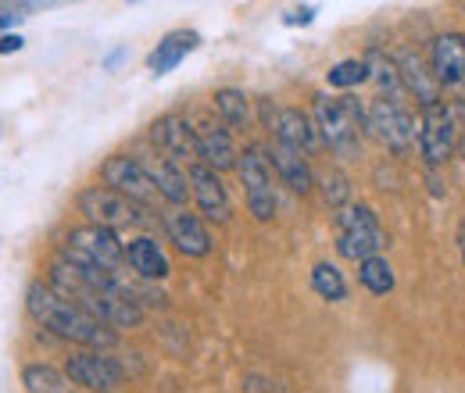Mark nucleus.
<instances>
[{
  "label": "nucleus",
  "instance_id": "obj_14",
  "mask_svg": "<svg viewBox=\"0 0 465 393\" xmlns=\"http://www.w3.org/2000/svg\"><path fill=\"white\" fill-rule=\"evenodd\" d=\"M165 229H169L173 243L186 258H204V254H212V236H208V229H204V222H201L197 215H190V211H173V215H165Z\"/></svg>",
  "mask_w": 465,
  "mask_h": 393
},
{
  "label": "nucleus",
  "instance_id": "obj_29",
  "mask_svg": "<svg viewBox=\"0 0 465 393\" xmlns=\"http://www.w3.org/2000/svg\"><path fill=\"white\" fill-rule=\"evenodd\" d=\"M0 51H4V54H11V51H22V36H11V33H4V44H0Z\"/></svg>",
  "mask_w": 465,
  "mask_h": 393
},
{
  "label": "nucleus",
  "instance_id": "obj_17",
  "mask_svg": "<svg viewBox=\"0 0 465 393\" xmlns=\"http://www.w3.org/2000/svg\"><path fill=\"white\" fill-rule=\"evenodd\" d=\"M197 143H201V165H208L212 172H226V169H232V165H240L226 125L208 122V125L197 133Z\"/></svg>",
  "mask_w": 465,
  "mask_h": 393
},
{
  "label": "nucleus",
  "instance_id": "obj_4",
  "mask_svg": "<svg viewBox=\"0 0 465 393\" xmlns=\"http://www.w3.org/2000/svg\"><path fill=\"white\" fill-rule=\"evenodd\" d=\"M337 225H341V236H337V251L351 258V261H369V258H380V251L387 247V232L380 229V219L372 208L365 204H351V208H341L337 215Z\"/></svg>",
  "mask_w": 465,
  "mask_h": 393
},
{
  "label": "nucleus",
  "instance_id": "obj_5",
  "mask_svg": "<svg viewBox=\"0 0 465 393\" xmlns=\"http://www.w3.org/2000/svg\"><path fill=\"white\" fill-rule=\"evenodd\" d=\"M240 179L247 186V208L254 219L269 222L276 215V190H272V172H269V158L262 154V147H247L240 154Z\"/></svg>",
  "mask_w": 465,
  "mask_h": 393
},
{
  "label": "nucleus",
  "instance_id": "obj_8",
  "mask_svg": "<svg viewBox=\"0 0 465 393\" xmlns=\"http://www.w3.org/2000/svg\"><path fill=\"white\" fill-rule=\"evenodd\" d=\"M64 372H68L72 383H79V387H86V390H94V393H112L118 383L125 379V368L118 365L112 354H104V350L72 354Z\"/></svg>",
  "mask_w": 465,
  "mask_h": 393
},
{
  "label": "nucleus",
  "instance_id": "obj_9",
  "mask_svg": "<svg viewBox=\"0 0 465 393\" xmlns=\"http://www.w3.org/2000/svg\"><path fill=\"white\" fill-rule=\"evenodd\" d=\"M79 208L90 219V225H101V229H118V225L140 222L136 204L129 197L115 193L112 186H90V190H83Z\"/></svg>",
  "mask_w": 465,
  "mask_h": 393
},
{
  "label": "nucleus",
  "instance_id": "obj_20",
  "mask_svg": "<svg viewBox=\"0 0 465 393\" xmlns=\"http://www.w3.org/2000/svg\"><path fill=\"white\" fill-rule=\"evenodd\" d=\"M143 169H147L151 182H154V190H158L165 201H173V204H183V201H186L190 186H186V175L179 172L175 162H169L165 154H154V158L143 162Z\"/></svg>",
  "mask_w": 465,
  "mask_h": 393
},
{
  "label": "nucleus",
  "instance_id": "obj_11",
  "mask_svg": "<svg viewBox=\"0 0 465 393\" xmlns=\"http://www.w3.org/2000/svg\"><path fill=\"white\" fill-rule=\"evenodd\" d=\"M104 182L122 193V197H129L133 204H147L158 190H154V182H151V175L143 169V162H136V158H125V154H115V158H108L104 162Z\"/></svg>",
  "mask_w": 465,
  "mask_h": 393
},
{
  "label": "nucleus",
  "instance_id": "obj_10",
  "mask_svg": "<svg viewBox=\"0 0 465 393\" xmlns=\"http://www.w3.org/2000/svg\"><path fill=\"white\" fill-rule=\"evenodd\" d=\"M151 140H154V147L169 158V162H186L190 169H193V162L201 158V143H197V133L183 122V118H175V114H165V118H158L154 125H151Z\"/></svg>",
  "mask_w": 465,
  "mask_h": 393
},
{
  "label": "nucleus",
  "instance_id": "obj_24",
  "mask_svg": "<svg viewBox=\"0 0 465 393\" xmlns=\"http://www.w3.org/2000/svg\"><path fill=\"white\" fill-rule=\"evenodd\" d=\"M22 387L29 393H64L68 379L61 376L58 368H51V365H29L22 372Z\"/></svg>",
  "mask_w": 465,
  "mask_h": 393
},
{
  "label": "nucleus",
  "instance_id": "obj_30",
  "mask_svg": "<svg viewBox=\"0 0 465 393\" xmlns=\"http://www.w3.org/2000/svg\"><path fill=\"white\" fill-rule=\"evenodd\" d=\"M459 247H462V261H465V222L459 225Z\"/></svg>",
  "mask_w": 465,
  "mask_h": 393
},
{
  "label": "nucleus",
  "instance_id": "obj_22",
  "mask_svg": "<svg viewBox=\"0 0 465 393\" xmlns=\"http://www.w3.org/2000/svg\"><path fill=\"white\" fill-rule=\"evenodd\" d=\"M358 280H361V286H365L369 293L383 297V293L394 290V269H391L387 258H369V261L358 265Z\"/></svg>",
  "mask_w": 465,
  "mask_h": 393
},
{
  "label": "nucleus",
  "instance_id": "obj_25",
  "mask_svg": "<svg viewBox=\"0 0 465 393\" xmlns=\"http://www.w3.org/2000/svg\"><path fill=\"white\" fill-rule=\"evenodd\" d=\"M215 108L230 125H247V118H251V104H247L243 90H219L215 93Z\"/></svg>",
  "mask_w": 465,
  "mask_h": 393
},
{
  "label": "nucleus",
  "instance_id": "obj_16",
  "mask_svg": "<svg viewBox=\"0 0 465 393\" xmlns=\"http://www.w3.org/2000/svg\"><path fill=\"white\" fill-rule=\"evenodd\" d=\"M398 72H401V79H405V86L415 93V101L422 104V108H433V104H440V83H437V75L422 64V57L415 54V51H405V54H398Z\"/></svg>",
  "mask_w": 465,
  "mask_h": 393
},
{
  "label": "nucleus",
  "instance_id": "obj_18",
  "mask_svg": "<svg viewBox=\"0 0 465 393\" xmlns=\"http://www.w3.org/2000/svg\"><path fill=\"white\" fill-rule=\"evenodd\" d=\"M125 261L133 265V272L140 280H165L169 276V258L162 254V247L151 236H136L125 243Z\"/></svg>",
  "mask_w": 465,
  "mask_h": 393
},
{
  "label": "nucleus",
  "instance_id": "obj_23",
  "mask_svg": "<svg viewBox=\"0 0 465 393\" xmlns=\"http://www.w3.org/2000/svg\"><path fill=\"white\" fill-rule=\"evenodd\" d=\"M312 286H315V293L326 297V300H344V297H348V282L341 276V269L330 265V261H319V265L312 269Z\"/></svg>",
  "mask_w": 465,
  "mask_h": 393
},
{
  "label": "nucleus",
  "instance_id": "obj_6",
  "mask_svg": "<svg viewBox=\"0 0 465 393\" xmlns=\"http://www.w3.org/2000/svg\"><path fill=\"white\" fill-rule=\"evenodd\" d=\"M455 140H459V129H455V114L451 108L440 101L433 108H422V122H419V147H422V158L426 165H444L451 154H455Z\"/></svg>",
  "mask_w": 465,
  "mask_h": 393
},
{
  "label": "nucleus",
  "instance_id": "obj_3",
  "mask_svg": "<svg viewBox=\"0 0 465 393\" xmlns=\"http://www.w3.org/2000/svg\"><path fill=\"white\" fill-rule=\"evenodd\" d=\"M64 261L79 265V269H97V272H118V261L125 258V247L115 236V229H101V225H83L72 229L61 251Z\"/></svg>",
  "mask_w": 465,
  "mask_h": 393
},
{
  "label": "nucleus",
  "instance_id": "obj_28",
  "mask_svg": "<svg viewBox=\"0 0 465 393\" xmlns=\"http://www.w3.org/2000/svg\"><path fill=\"white\" fill-rule=\"evenodd\" d=\"M312 18H315V7H297V11L287 15V22H291V25H297V22H301V25H308Z\"/></svg>",
  "mask_w": 465,
  "mask_h": 393
},
{
  "label": "nucleus",
  "instance_id": "obj_27",
  "mask_svg": "<svg viewBox=\"0 0 465 393\" xmlns=\"http://www.w3.org/2000/svg\"><path fill=\"white\" fill-rule=\"evenodd\" d=\"M319 182H322V197H326L330 208H344V204H348V197H351L348 175H341V172H326Z\"/></svg>",
  "mask_w": 465,
  "mask_h": 393
},
{
  "label": "nucleus",
  "instance_id": "obj_19",
  "mask_svg": "<svg viewBox=\"0 0 465 393\" xmlns=\"http://www.w3.org/2000/svg\"><path fill=\"white\" fill-rule=\"evenodd\" d=\"M269 158H272V165L280 172V179L291 186L293 193H308L312 190V165H308V158L301 154V151H293L287 143H272V151H269Z\"/></svg>",
  "mask_w": 465,
  "mask_h": 393
},
{
  "label": "nucleus",
  "instance_id": "obj_13",
  "mask_svg": "<svg viewBox=\"0 0 465 393\" xmlns=\"http://www.w3.org/2000/svg\"><path fill=\"white\" fill-rule=\"evenodd\" d=\"M430 64H433V75L440 86L465 83V36H455V33L437 36L430 47Z\"/></svg>",
  "mask_w": 465,
  "mask_h": 393
},
{
  "label": "nucleus",
  "instance_id": "obj_15",
  "mask_svg": "<svg viewBox=\"0 0 465 393\" xmlns=\"http://www.w3.org/2000/svg\"><path fill=\"white\" fill-rule=\"evenodd\" d=\"M280 143H287L293 151H301V154H312V151H319V143H322V136H319V129L312 125V118L301 112V108H280V118H276V133H272Z\"/></svg>",
  "mask_w": 465,
  "mask_h": 393
},
{
  "label": "nucleus",
  "instance_id": "obj_12",
  "mask_svg": "<svg viewBox=\"0 0 465 393\" xmlns=\"http://www.w3.org/2000/svg\"><path fill=\"white\" fill-rule=\"evenodd\" d=\"M190 190H193L197 208H201L204 219H212V222H230V211H232L230 193H226L223 179L208 169V165H193V169H190Z\"/></svg>",
  "mask_w": 465,
  "mask_h": 393
},
{
  "label": "nucleus",
  "instance_id": "obj_26",
  "mask_svg": "<svg viewBox=\"0 0 465 393\" xmlns=\"http://www.w3.org/2000/svg\"><path fill=\"white\" fill-rule=\"evenodd\" d=\"M369 75H372V72H369V61L351 57V61H341V64L330 72V86H337V90H351V86L365 83Z\"/></svg>",
  "mask_w": 465,
  "mask_h": 393
},
{
  "label": "nucleus",
  "instance_id": "obj_2",
  "mask_svg": "<svg viewBox=\"0 0 465 393\" xmlns=\"http://www.w3.org/2000/svg\"><path fill=\"white\" fill-rule=\"evenodd\" d=\"M315 118H319V136L322 143L341 154L354 158L358 154V125H361V108L354 97H315Z\"/></svg>",
  "mask_w": 465,
  "mask_h": 393
},
{
  "label": "nucleus",
  "instance_id": "obj_21",
  "mask_svg": "<svg viewBox=\"0 0 465 393\" xmlns=\"http://www.w3.org/2000/svg\"><path fill=\"white\" fill-rule=\"evenodd\" d=\"M197 44H201V36H197V33H173V36H165V40L158 44V51H154V54L147 57V68H151V72H158V75H165V72H173L175 64L190 54Z\"/></svg>",
  "mask_w": 465,
  "mask_h": 393
},
{
  "label": "nucleus",
  "instance_id": "obj_1",
  "mask_svg": "<svg viewBox=\"0 0 465 393\" xmlns=\"http://www.w3.org/2000/svg\"><path fill=\"white\" fill-rule=\"evenodd\" d=\"M25 308L40 326L54 329L64 339H75L83 347H97L101 350V347H112L118 339L115 329H108L101 319H94L90 311H83L79 304L61 297L51 282H33L29 293H25Z\"/></svg>",
  "mask_w": 465,
  "mask_h": 393
},
{
  "label": "nucleus",
  "instance_id": "obj_7",
  "mask_svg": "<svg viewBox=\"0 0 465 393\" xmlns=\"http://www.w3.org/2000/svg\"><path fill=\"white\" fill-rule=\"evenodd\" d=\"M365 125L391 151H408L411 140H415V118H411V112H408L405 104H394V101H383V97L369 104Z\"/></svg>",
  "mask_w": 465,
  "mask_h": 393
}]
</instances>
